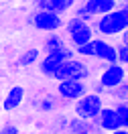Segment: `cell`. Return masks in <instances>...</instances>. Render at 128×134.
I'll list each match as a JSON object with an SVG mask.
<instances>
[{
    "mask_svg": "<svg viewBox=\"0 0 128 134\" xmlns=\"http://www.w3.org/2000/svg\"><path fill=\"white\" fill-rule=\"evenodd\" d=\"M92 31H94V37H102V39L120 37L122 33H126L128 31V4H120L108 14L96 16L94 23H92Z\"/></svg>",
    "mask_w": 128,
    "mask_h": 134,
    "instance_id": "6da1fadb",
    "label": "cell"
},
{
    "mask_svg": "<svg viewBox=\"0 0 128 134\" xmlns=\"http://www.w3.org/2000/svg\"><path fill=\"white\" fill-rule=\"evenodd\" d=\"M57 81L61 79H79V81H90L92 79V67L87 65V59H81V57H73V59H67L61 69L57 71L55 75Z\"/></svg>",
    "mask_w": 128,
    "mask_h": 134,
    "instance_id": "7a4b0ae2",
    "label": "cell"
},
{
    "mask_svg": "<svg viewBox=\"0 0 128 134\" xmlns=\"http://www.w3.org/2000/svg\"><path fill=\"white\" fill-rule=\"evenodd\" d=\"M102 108H104V98L98 96V93H92V92H87L85 96H81L79 100L73 102L75 116L81 118V120H87V122L98 118V114H100Z\"/></svg>",
    "mask_w": 128,
    "mask_h": 134,
    "instance_id": "3957f363",
    "label": "cell"
},
{
    "mask_svg": "<svg viewBox=\"0 0 128 134\" xmlns=\"http://www.w3.org/2000/svg\"><path fill=\"white\" fill-rule=\"evenodd\" d=\"M63 29H65V41L71 47H77V45H84V43L92 41L94 39V31H92V25L87 23H81L77 20L75 16H71L67 23H63Z\"/></svg>",
    "mask_w": 128,
    "mask_h": 134,
    "instance_id": "277c9868",
    "label": "cell"
},
{
    "mask_svg": "<svg viewBox=\"0 0 128 134\" xmlns=\"http://www.w3.org/2000/svg\"><path fill=\"white\" fill-rule=\"evenodd\" d=\"M75 57V51L71 45H67L63 51L59 53H53V55H43L39 59V71H41L43 75L47 77H55L57 75V71L61 69V65L67 61V59H73Z\"/></svg>",
    "mask_w": 128,
    "mask_h": 134,
    "instance_id": "5b68a950",
    "label": "cell"
},
{
    "mask_svg": "<svg viewBox=\"0 0 128 134\" xmlns=\"http://www.w3.org/2000/svg\"><path fill=\"white\" fill-rule=\"evenodd\" d=\"M63 23L65 20L61 18V14H55L49 10H35L29 16V25H33L37 31H43V33H59L63 29Z\"/></svg>",
    "mask_w": 128,
    "mask_h": 134,
    "instance_id": "8992f818",
    "label": "cell"
},
{
    "mask_svg": "<svg viewBox=\"0 0 128 134\" xmlns=\"http://www.w3.org/2000/svg\"><path fill=\"white\" fill-rule=\"evenodd\" d=\"M98 83L102 85L106 92H110L114 87L126 83V67L120 65V63H110V65H106L102 71H100Z\"/></svg>",
    "mask_w": 128,
    "mask_h": 134,
    "instance_id": "52a82bcc",
    "label": "cell"
},
{
    "mask_svg": "<svg viewBox=\"0 0 128 134\" xmlns=\"http://www.w3.org/2000/svg\"><path fill=\"white\" fill-rule=\"evenodd\" d=\"M85 93H87V81H79V79H61V81H57V100L61 102L71 104Z\"/></svg>",
    "mask_w": 128,
    "mask_h": 134,
    "instance_id": "ba28073f",
    "label": "cell"
},
{
    "mask_svg": "<svg viewBox=\"0 0 128 134\" xmlns=\"http://www.w3.org/2000/svg\"><path fill=\"white\" fill-rule=\"evenodd\" d=\"M92 45H94V59H98L100 63H104V65L118 63V59H116V47L112 43H108L102 37H94Z\"/></svg>",
    "mask_w": 128,
    "mask_h": 134,
    "instance_id": "9c48e42d",
    "label": "cell"
},
{
    "mask_svg": "<svg viewBox=\"0 0 128 134\" xmlns=\"http://www.w3.org/2000/svg\"><path fill=\"white\" fill-rule=\"evenodd\" d=\"M96 120H98V126H100L102 132H114V130L122 128L120 118H118V114H116L114 106H104V108L100 110V114H98Z\"/></svg>",
    "mask_w": 128,
    "mask_h": 134,
    "instance_id": "30bf717a",
    "label": "cell"
},
{
    "mask_svg": "<svg viewBox=\"0 0 128 134\" xmlns=\"http://www.w3.org/2000/svg\"><path fill=\"white\" fill-rule=\"evenodd\" d=\"M77 0H39L35 6L37 10H49V12H55V14H63L75 6Z\"/></svg>",
    "mask_w": 128,
    "mask_h": 134,
    "instance_id": "8fae6325",
    "label": "cell"
},
{
    "mask_svg": "<svg viewBox=\"0 0 128 134\" xmlns=\"http://www.w3.org/2000/svg\"><path fill=\"white\" fill-rule=\"evenodd\" d=\"M84 6L87 8V12L96 18V16H102V14L112 12L118 4H116L114 0H84Z\"/></svg>",
    "mask_w": 128,
    "mask_h": 134,
    "instance_id": "7c38bea8",
    "label": "cell"
},
{
    "mask_svg": "<svg viewBox=\"0 0 128 134\" xmlns=\"http://www.w3.org/2000/svg\"><path fill=\"white\" fill-rule=\"evenodd\" d=\"M26 98V92L25 87H20V85H14V87H10L8 93H6V98L2 100V110H6V112H12V110H16L23 100Z\"/></svg>",
    "mask_w": 128,
    "mask_h": 134,
    "instance_id": "4fadbf2b",
    "label": "cell"
},
{
    "mask_svg": "<svg viewBox=\"0 0 128 134\" xmlns=\"http://www.w3.org/2000/svg\"><path fill=\"white\" fill-rule=\"evenodd\" d=\"M67 47V41H65V37L59 33H53L49 35L45 41H43V53L45 55H53V53H59Z\"/></svg>",
    "mask_w": 128,
    "mask_h": 134,
    "instance_id": "5bb4252c",
    "label": "cell"
},
{
    "mask_svg": "<svg viewBox=\"0 0 128 134\" xmlns=\"http://www.w3.org/2000/svg\"><path fill=\"white\" fill-rule=\"evenodd\" d=\"M65 132H69V134H92V128H90L87 120H81V118L73 116V118H67Z\"/></svg>",
    "mask_w": 128,
    "mask_h": 134,
    "instance_id": "9a60e30c",
    "label": "cell"
},
{
    "mask_svg": "<svg viewBox=\"0 0 128 134\" xmlns=\"http://www.w3.org/2000/svg\"><path fill=\"white\" fill-rule=\"evenodd\" d=\"M37 102H33V108L43 112V114H51L57 110L59 106V100L55 98V96H43V98H35Z\"/></svg>",
    "mask_w": 128,
    "mask_h": 134,
    "instance_id": "2e32d148",
    "label": "cell"
},
{
    "mask_svg": "<svg viewBox=\"0 0 128 134\" xmlns=\"http://www.w3.org/2000/svg\"><path fill=\"white\" fill-rule=\"evenodd\" d=\"M39 59H41V51L39 49H29V51H23V55L18 57L16 65L18 67H29V65H35Z\"/></svg>",
    "mask_w": 128,
    "mask_h": 134,
    "instance_id": "e0dca14e",
    "label": "cell"
},
{
    "mask_svg": "<svg viewBox=\"0 0 128 134\" xmlns=\"http://www.w3.org/2000/svg\"><path fill=\"white\" fill-rule=\"evenodd\" d=\"M73 51H75V57L94 59V45H92V41H87V43H84V45H77V47H73Z\"/></svg>",
    "mask_w": 128,
    "mask_h": 134,
    "instance_id": "ac0fdd59",
    "label": "cell"
},
{
    "mask_svg": "<svg viewBox=\"0 0 128 134\" xmlns=\"http://www.w3.org/2000/svg\"><path fill=\"white\" fill-rule=\"evenodd\" d=\"M114 110H116V114H118V118H120L122 128H128V104L126 102H116V104H114Z\"/></svg>",
    "mask_w": 128,
    "mask_h": 134,
    "instance_id": "d6986e66",
    "label": "cell"
},
{
    "mask_svg": "<svg viewBox=\"0 0 128 134\" xmlns=\"http://www.w3.org/2000/svg\"><path fill=\"white\" fill-rule=\"evenodd\" d=\"M116 47V59H118L120 65H128V43L126 41H120L118 45H114Z\"/></svg>",
    "mask_w": 128,
    "mask_h": 134,
    "instance_id": "ffe728a7",
    "label": "cell"
},
{
    "mask_svg": "<svg viewBox=\"0 0 128 134\" xmlns=\"http://www.w3.org/2000/svg\"><path fill=\"white\" fill-rule=\"evenodd\" d=\"M106 93H110L116 102H126L128 100V83H122V85H118V87H114V90H110Z\"/></svg>",
    "mask_w": 128,
    "mask_h": 134,
    "instance_id": "44dd1931",
    "label": "cell"
},
{
    "mask_svg": "<svg viewBox=\"0 0 128 134\" xmlns=\"http://www.w3.org/2000/svg\"><path fill=\"white\" fill-rule=\"evenodd\" d=\"M73 16H75L77 20H81V23H87V25H92V23H94V16L87 12V8H85L84 4L75 6V12H73Z\"/></svg>",
    "mask_w": 128,
    "mask_h": 134,
    "instance_id": "7402d4cb",
    "label": "cell"
},
{
    "mask_svg": "<svg viewBox=\"0 0 128 134\" xmlns=\"http://www.w3.org/2000/svg\"><path fill=\"white\" fill-rule=\"evenodd\" d=\"M65 126H67V118H65V116H59L51 124V130H53V134H59V132H65Z\"/></svg>",
    "mask_w": 128,
    "mask_h": 134,
    "instance_id": "603a6c76",
    "label": "cell"
},
{
    "mask_svg": "<svg viewBox=\"0 0 128 134\" xmlns=\"http://www.w3.org/2000/svg\"><path fill=\"white\" fill-rule=\"evenodd\" d=\"M0 134H18V128L14 124H4L0 128Z\"/></svg>",
    "mask_w": 128,
    "mask_h": 134,
    "instance_id": "cb8c5ba5",
    "label": "cell"
},
{
    "mask_svg": "<svg viewBox=\"0 0 128 134\" xmlns=\"http://www.w3.org/2000/svg\"><path fill=\"white\" fill-rule=\"evenodd\" d=\"M108 134H128V128H118L114 132H108Z\"/></svg>",
    "mask_w": 128,
    "mask_h": 134,
    "instance_id": "d4e9b609",
    "label": "cell"
},
{
    "mask_svg": "<svg viewBox=\"0 0 128 134\" xmlns=\"http://www.w3.org/2000/svg\"><path fill=\"white\" fill-rule=\"evenodd\" d=\"M114 2H116L118 6H120V4H126V0H114Z\"/></svg>",
    "mask_w": 128,
    "mask_h": 134,
    "instance_id": "484cf974",
    "label": "cell"
},
{
    "mask_svg": "<svg viewBox=\"0 0 128 134\" xmlns=\"http://www.w3.org/2000/svg\"><path fill=\"white\" fill-rule=\"evenodd\" d=\"M37 2H39V0H33V4H37Z\"/></svg>",
    "mask_w": 128,
    "mask_h": 134,
    "instance_id": "4316f807",
    "label": "cell"
},
{
    "mask_svg": "<svg viewBox=\"0 0 128 134\" xmlns=\"http://www.w3.org/2000/svg\"><path fill=\"white\" fill-rule=\"evenodd\" d=\"M65 134H69V132H65Z\"/></svg>",
    "mask_w": 128,
    "mask_h": 134,
    "instance_id": "83f0119b",
    "label": "cell"
}]
</instances>
